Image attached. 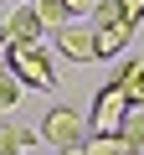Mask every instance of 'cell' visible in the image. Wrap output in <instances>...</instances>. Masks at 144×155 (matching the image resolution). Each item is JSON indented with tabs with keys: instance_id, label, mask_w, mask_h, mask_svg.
Listing matches in <instances>:
<instances>
[{
	"instance_id": "9",
	"label": "cell",
	"mask_w": 144,
	"mask_h": 155,
	"mask_svg": "<svg viewBox=\"0 0 144 155\" xmlns=\"http://www.w3.org/2000/svg\"><path fill=\"white\" fill-rule=\"evenodd\" d=\"M31 11H36V21H41V31H46V26L57 31V26H67V21H72L62 0H31Z\"/></svg>"
},
{
	"instance_id": "15",
	"label": "cell",
	"mask_w": 144,
	"mask_h": 155,
	"mask_svg": "<svg viewBox=\"0 0 144 155\" xmlns=\"http://www.w3.org/2000/svg\"><path fill=\"white\" fill-rule=\"evenodd\" d=\"M62 155H83V145H67V150H62Z\"/></svg>"
},
{
	"instance_id": "14",
	"label": "cell",
	"mask_w": 144,
	"mask_h": 155,
	"mask_svg": "<svg viewBox=\"0 0 144 155\" xmlns=\"http://www.w3.org/2000/svg\"><path fill=\"white\" fill-rule=\"evenodd\" d=\"M62 5H67V16H88V11L98 5V0H62Z\"/></svg>"
},
{
	"instance_id": "8",
	"label": "cell",
	"mask_w": 144,
	"mask_h": 155,
	"mask_svg": "<svg viewBox=\"0 0 144 155\" xmlns=\"http://www.w3.org/2000/svg\"><path fill=\"white\" fill-rule=\"evenodd\" d=\"M36 145V134L26 124H0V155H26Z\"/></svg>"
},
{
	"instance_id": "2",
	"label": "cell",
	"mask_w": 144,
	"mask_h": 155,
	"mask_svg": "<svg viewBox=\"0 0 144 155\" xmlns=\"http://www.w3.org/2000/svg\"><path fill=\"white\" fill-rule=\"evenodd\" d=\"M5 72L16 78L21 88H52V83H57L52 52H46L41 41H26V47H5Z\"/></svg>"
},
{
	"instance_id": "10",
	"label": "cell",
	"mask_w": 144,
	"mask_h": 155,
	"mask_svg": "<svg viewBox=\"0 0 144 155\" xmlns=\"http://www.w3.org/2000/svg\"><path fill=\"white\" fill-rule=\"evenodd\" d=\"M118 140L129 145V155H134V150H144V109H129V119H124Z\"/></svg>"
},
{
	"instance_id": "5",
	"label": "cell",
	"mask_w": 144,
	"mask_h": 155,
	"mask_svg": "<svg viewBox=\"0 0 144 155\" xmlns=\"http://www.w3.org/2000/svg\"><path fill=\"white\" fill-rule=\"evenodd\" d=\"M41 140L57 145V150L83 145V119H77V109H52V114L41 119Z\"/></svg>"
},
{
	"instance_id": "11",
	"label": "cell",
	"mask_w": 144,
	"mask_h": 155,
	"mask_svg": "<svg viewBox=\"0 0 144 155\" xmlns=\"http://www.w3.org/2000/svg\"><path fill=\"white\" fill-rule=\"evenodd\" d=\"M83 155H129V145L118 134H88L83 140Z\"/></svg>"
},
{
	"instance_id": "12",
	"label": "cell",
	"mask_w": 144,
	"mask_h": 155,
	"mask_svg": "<svg viewBox=\"0 0 144 155\" xmlns=\"http://www.w3.org/2000/svg\"><path fill=\"white\" fill-rule=\"evenodd\" d=\"M21 93H26V88L16 83L5 67H0V109H16V104H21Z\"/></svg>"
},
{
	"instance_id": "13",
	"label": "cell",
	"mask_w": 144,
	"mask_h": 155,
	"mask_svg": "<svg viewBox=\"0 0 144 155\" xmlns=\"http://www.w3.org/2000/svg\"><path fill=\"white\" fill-rule=\"evenodd\" d=\"M113 5H118L129 21H144V0H113Z\"/></svg>"
},
{
	"instance_id": "6",
	"label": "cell",
	"mask_w": 144,
	"mask_h": 155,
	"mask_svg": "<svg viewBox=\"0 0 144 155\" xmlns=\"http://www.w3.org/2000/svg\"><path fill=\"white\" fill-rule=\"evenodd\" d=\"M57 52L67 57V62H93V31L88 26H57Z\"/></svg>"
},
{
	"instance_id": "1",
	"label": "cell",
	"mask_w": 144,
	"mask_h": 155,
	"mask_svg": "<svg viewBox=\"0 0 144 155\" xmlns=\"http://www.w3.org/2000/svg\"><path fill=\"white\" fill-rule=\"evenodd\" d=\"M93 57H118L129 41H134V31H139V21H129L113 0H98L93 5Z\"/></svg>"
},
{
	"instance_id": "16",
	"label": "cell",
	"mask_w": 144,
	"mask_h": 155,
	"mask_svg": "<svg viewBox=\"0 0 144 155\" xmlns=\"http://www.w3.org/2000/svg\"><path fill=\"white\" fill-rule=\"evenodd\" d=\"M11 5H31V0H11Z\"/></svg>"
},
{
	"instance_id": "3",
	"label": "cell",
	"mask_w": 144,
	"mask_h": 155,
	"mask_svg": "<svg viewBox=\"0 0 144 155\" xmlns=\"http://www.w3.org/2000/svg\"><path fill=\"white\" fill-rule=\"evenodd\" d=\"M124 119H129V104H124V93L108 83V88H98V98H93V114H88V129L93 134H118L124 129Z\"/></svg>"
},
{
	"instance_id": "7",
	"label": "cell",
	"mask_w": 144,
	"mask_h": 155,
	"mask_svg": "<svg viewBox=\"0 0 144 155\" xmlns=\"http://www.w3.org/2000/svg\"><path fill=\"white\" fill-rule=\"evenodd\" d=\"M113 88L124 93V104H129V109H139V104H144V62H139V57H129V62L118 67Z\"/></svg>"
},
{
	"instance_id": "4",
	"label": "cell",
	"mask_w": 144,
	"mask_h": 155,
	"mask_svg": "<svg viewBox=\"0 0 144 155\" xmlns=\"http://www.w3.org/2000/svg\"><path fill=\"white\" fill-rule=\"evenodd\" d=\"M26 41H41V21L31 5H11L0 11V47H26Z\"/></svg>"
}]
</instances>
